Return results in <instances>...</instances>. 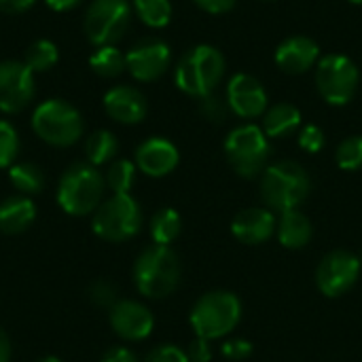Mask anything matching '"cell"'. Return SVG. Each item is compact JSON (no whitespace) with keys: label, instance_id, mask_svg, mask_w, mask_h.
<instances>
[{"label":"cell","instance_id":"38","mask_svg":"<svg viewBox=\"0 0 362 362\" xmlns=\"http://www.w3.org/2000/svg\"><path fill=\"white\" fill-rule=\"evenodd\" d=\"M195 4L199 8H204L206 13H212V15H221V13H227L233 8L235 0H195Z\"/></svg>","mask_w":362,"mask_h":362},{"label":"cell","instance_id":"3","mask_svg":"<svg viewBox=\"0 0 362 362\" xmlns=\"http://www.w3.org/2000/svg\"><path fill=\"white\" fill-rule=\"evenodd\" d=\"M225 74V57L210 45H197L187 51L176 66V85L187 95H210Z\"/></svg>","mask_w":362,"mask_h":362},{"label":"cell","instance_id":"20","mask_svg":"<svg viewBox=\"0 0 362 362\" xmlns=\"http://www.w3.org/2000/svg\"><path fill=\"white\" fill-rule=\"evenodd\" d=\"M36 218V206L28 195H15L0 204V231L6 235L23 233Z\"/></svg>","mask_w":362,"mask_h":362},{"label":"cell","instance_id":"16","mask_svg":"<svg viewBox=\"0 0 362 362\" xmlns=\"http://www.w3.org/2000/svg\"><path fill=\"white\" fill-rule=\"evenodd\" d=\"M104 110L112 121L123 123V125H134L146 117L148 106H146L144 95L138 89L129 85H117L106 91Z\"/></svg>","mask_w":362,"mask_h":362},{"label":"cell","instance_id":"23","mask_svg":"<svg viewBox=\"0 0 362 362\" xmlns=\"http://www.w3.org/2000/svg\"><path fill=\"white\" fill-rule=\"evenodd\" d=\"M119 151V140L115 138L112 132L108 129H98L93 132L87 142H85V155H87V161L98 168V165H104L108 163Z\"/></svg>","mask_w":362,"mask_h":362},{"label":"cell","instance_id":"11","mask_svg":"<svg viewBox=\"0 0 362 362\" xmlns=\"http://www.w3.org/2000/svg\"><path fill=\"white\" fill-rule=\"evenodd\" d=\"M361 259L348 250H333L329 252L318 269H316V284L322 295L339 297L346 295L361 276Z\"/></svg>","mask_w":362,"mask_h":362},{"label":"cell","instance_id":"1","mask_svg":"<svg viewBox=\"0 0 362 362\" xmlns=\"http://www.w3.org/2000/svg\"><path fill=\"white\" fill-rule=\"evenodd\" d=\"M310 174L297 161H278L265 168L261 176V197L267 208L278 212L297 210L310 195Z\"/></svg>","mask_w":362,"mask_h":362},{"label":"cell","instance_id":"10","mask_svg":"<svg viewBox=\"0 0 362 362\" xmlns=\"http://www.w3.org/2000/svg\"><path fill=\"white\" fill-rule=\"evenodd\" d=\"M358 68L356 64L346 55H327L320 59L316 68V87L318 93L327 104L344 106L348 104L356 89H358Z\"/></svg>","mask_w":362,"mask_h":362},{"label":"cell","instance_id":"5","mask_svg":"<svg viewBox=\"0 0 362 362\" xmlns=\"http://www.w3.org/2000/svg\"><path fill=\"white\" fill-rule=\"evenodd\" d=\"M242 318V303L233 293H206L191 312V327L202 339H221L229 335Z\"/></svg>","mask_w":362,"mask_h":362},{"label":"cell","instance_id":"39","mask_svg":"<svg viewBox=\"0 0 362 362\" xmlns=\"http://www.w3.org/2000/svg\"><path fill=\"white\" fill-rule=\"evenodd\" d=\"M36 0H0V11L6 15H19L34 6Z\"/></svg>","mask_w":362,"mask_h":362},{"label":"cell","instance_id":"12","mask_svg":"<svg viewBox=\"0 0 362 362\" xmlns=\"http://www.w3.org/2000/svg\"><path fill=\"white\" fill-rule=\"evenodd\" d=\"M34 98V72L23 62L0 64V112H21Z\"/></svg>","mask_w":362,"mask_h":362},{"label":"cell","instance_id":"27","mask_svg":"<svg viewBox=\"0 0 362 362\" xmlns=\"http://www.w3.org/2000/svg\"><path fill=\"white\" fill-rule=\"evenodd\" d=\"M59 59V51L55 47V42L40 38L36 42H32L25 51V59L23 64L32 70V72H45L49 68H53Z\"/></svg>","mask_w":362,"mask_h":362},{"label":"cell","instance_id":"17","mask_svg":"<svg viewBox=\"0 0 362 362\" xmlns=\"http://www.w3.org/2000/svg\"><path fill=\"white\" fill-rule=\"evenodd\" d=\"M178 165V148L165 138H148L136 151V168L146 176L161 178Z\"/></svg>","mask_w":362,"mask_h":362},{"label":"cell","instance_id":"34","mask_svg":"<svg viewBox=\"0 0 362 362\" xmlns=\"http://www.w3.org/2000/svg\"><path fill=\"white\" fill-rule=\"evenodd\" d=\"M299 146L308 153H320L325 148V132L318 125H308L299 134Z\"/></svg>","mask_w":362,"mask_h":362},{"label":"cell","instance_id":"7","mask_svg":"<svg viewBox=\"0 0 362 362\" xmlns=\"http://www.w3.org/2000/svg\"><path fill=\"white\" fill-rule=\"evenodd\" d=\"M269 153L272 146L267 134L252 123L235 127L225 140V155L231 168L244 178H255L265 172Z\"/></svg>","mask_w":362,"mask_h":362},{"label":"cell","instance_id":"24","mask_svg":"<svg viewBox=\"0 0 362 362\" xmlns=\"http://www.w3.org/2000/svg\"><path fill=\"white\" fill-rule=\"evenodd\" d=\"M8 180L23 195H38L45 189V174L34 163H13L8 168Z\"/></svg>","mask_w":362,"mask_h":362},{"label":"cell","instance_id":"8","mask_svg":"<svg viewBox=\"0 0 362 362\" xmlns=\"http://www.w3.org/2000/svg\"><path fill=\"white\" fill-rule=\"evenodd\" d=\"M93 233L106 242H125L142 227V210L129 193H115L93 212Z\"/></svg>","mask_w":362,"mask_h":362},{"label":"cell","instance_id":"19","mask_svg":"<svg viewBox=\"0 0 362 362\" xmlns=\"http://www.w3.org/2000/svg\"><path fill=\"white\" fill-rule=\"evenodd\" d=\"M318 42L308 36H291L276 51V64L288 74H303L318 62Z\"/></svg>","mask_w":362,"mask_h":362},{"label":"cell","instance_id":"35","mask_svg":"<svg viewBox=\"0 0 362 362\" xmlns=\"http://www.w3.org/2000/svg\"><path fill=\"white\" fill-rule=\"evenodd\" d=\"M144 362H189V356H187V352L185 350H180V348H176V346H159V348H155Z\"/></svg>","mask_w":362,"mask_h":362},{"label":"cell","instance_id":"4","mask_svg":"<svg viewBox=\"0 0 362 362\" xmlns=\"http://www.w3.org/2000/svg\"><path fill=\"white\" fill-rule=\"evenodd\" d=\"M106 180L91 163H74L57 185V204L66 214L85 216L100 208Z\"/></svg>","mask_w":362,"mask_h":362},{"label":"cell","instance_id":"44","mask_svg":"<svg viewBox=\"0 0 362 362\" xmlns=\"http://www.w3.org/2000/svg\"><path fill=\"white\" fill-rule=\"evenodd\" d=\"M350 2H354V4H362V0H350Z\"/></svg>","mask_w":362,"mask_h":362},{"label":"cell","instance_id":"9","mask_svg":"<svg viewBox=\"0 0 362 362\" xmlns=\"http://www.w3.org/2000/svg\"><path fill=\"white\" fill-rule=\"evenodd\" d=\"M132 6L127 0H93L85 13V36L95 47L115 45L127 30Z\"/></svg>","mask_w":362,"mask_h":362},{"label":"cell","instance_id":"18","mask_svg":"<svg viewBox=\"0 0 362 362\" xmlns=\"http://www.w3.org/2000/svg\"><path fill=\"white\" fill-rule=\"evenodd\" d=\"M231 231L242 244L257 246V244L267 242L274 235L276 216L272 210H265V208H248V210H242L233 218Z\"/></svg>","mask_w":362,"mask_h":362},{"label":"cell","instance_id":"14","mask_svg":"<svg viewBox=\"0 0 362 362\" xmlns=\"http://www.w3.org/2000/svg\"><path fill=\"white\" fill-rule=\"evenodd\" d=\"M227 104L233 115L242 119H255L261 117L267 108V91L259 78L240 72L233 74L227 85Z\"/></svg>","mask_w":362,"mask_h":362},{"label":"cell","instance_id":"33","mask_svg":"<svg viewBox=\"0 0 362 362\" xmlns=\"http://www.w3.org/2000/svg\"><path fill=\"white\" fill-rule=\"evenodd\" d=\"M227 112H229V104H227L223 98H218V95H214V93L202 98V115H204L208 121L221 123V121L227 117Z\"/></svg>","mask_w":362,"mask_h":362},{"label":"cell","instance_id":"22","mask_svg":"<svg viewBox=\"0 0 362 362\" xmlns=\"http://www.w3.org/2000/svg\"><path fill=\"white\" fill-rule=\"evenodd\" d=\"M301 125V112L295 104L280 102L265 112L263 132L269 138H284Z\"/></svg>","mask_w":362,"mask_h":362},{"label":"cell","instance_id":"32","mask_svg":"<svg viewBox=\"0 0 362 362\" xmlns=\"http://www.w3.org/2000/svg\"><path fill=\"white\" fill-rule=\"evenodd\" d=\"M89 299L98 308H112L117 303V291L108 280H95L89 288Z\"/></svg>","mask_w":362,"mask_h":362},{"label":"cell","instance_id":"13","mask_svg":"<svg viewBox=\"0 0 362 362\" xmlns=\"http://www.w3.org/2000/svg\"><path fill=\"white\" fill-rule=\"evenodd\" d=\"M172 51L163 40H144L125 53V70L140 83L157 81L170 66Z\"/></svg>","mask_w":362,"mask_h":362},{"label":"cell","instance_id":"21","mask_svg":"<svg viewBox=\"0 0 362 362\" xmlns=\"http://www.w3.org/2000/svg\"><path fill=\"white\" fill-rule=\"evenodd\" d=\"M312 223L310 218L299 212V210H288L282 212L280 223H278V240L284 248H303L312 240Z\"/></svg>","mask_w":362,"mask_h":362},{"label":"cell","instance_id":"6","mask_svg":"<svg viewBox=\"0 0 362 362\" xmlns=\"http://www.w3.org/2000/svg\"><path fill=\"white\" fill-rule=\"evenodd\" d=\"M32 129L51 146H72L83 136V117L72 104L53 98L34 108Z\"/></svg>","mask_w":362,"mask_h":362},{"label":"cell","instance_id":"29","mask_svg":"<svg viewBox=\"0 0 362 362\" xmlns=\"http://www.w3.org/2000/svg\"><path fill=\"white\" fill-rule=\"evenodd\" d=\"M136 180V165L129 159H117L106 172V185L112 193H129Z\"/></svg>","mask_w":362,"mask_h":362},{"label":"cell","instance_id":"41","mask_svg":"<svg viewBox=\"0 0 362 362\" xmlns=\"http://www.w3.org/2000/svg\"><path fill=\"white\" fill-rule=\"evenodd\" d=\"M81 0H45V4L53 11H70L78 4Z\"/></svg>","mask_w":362,"mask_h":362},{"label":"cell","instance_id":"40","mask_svg":"<svg viewBox=\"0 0 362 362\" xmlns=\"http://www.w3.org/2000/svg\"><path fill=\"white\" fill-rule=\"evenodd\" d=\"M100 362H138L136 354L127 348H112L108 350Z\"/></svg>","mask_w":362,"mask_h":362},{"label":"cell","instance_id":"25","mask_svg":"<svg viewBox=\"0 0 362 362\" xmlns=\"http://www.w3.org/2000/svg\"><path fill=\"white\" fill-rule=\"evenodd\" d=\"M89 66L98 76L115 78L125 70V55L115 45L98 47L89 57Z\"/></svg>","mask_w":362,"mask_h":362},{"label":"cell","instance_id":"37","mask_svg":"<svg viewBox=\"0 0 362 362\" xmlns=\"http://www.w3.org/2000/svg\"><path fill=\"white\" fill-rule=\"evenodd\" d=\"M187 356H189V362H210V358H212L210 341H208V339L197 337V339L189 346Z\"/></svg>","mask_w":362,"mask_h":362},{"label":"cell","instance_id":"43","mask_svg":"<svg viewBox=\"0 0 362 362\" xmlns=\"http://www.w3.org/2000/svg\"><path fill=\"white\" fill-rule=\"evenodd\" d=\"M38 362H62L57 356H45V358H40Z\"/></svg>","mask_w":362,"mask_h":362},{"label":"cell","instance_id":"2","mask_svg":"<svg viewBox=\"0 0 362 362\" xmlns=\"http://www.w3.org/2000/svg\"><path fill=\"white\" fill-rule=\"evenodd\" d=\"M134 280L138 291L151 299H163L172 295L180 282V261L170 246L153 244L136 261Z\"/></svg>","mask_w":362,"mask_h":362},{"label":"cell","instance_id":"28","mask_svg":"<svg viewBox=\"0 0 362 362\" xmlns=\"http://www.w3.org/2000/svg\"><path fill=\"white\" fill-rule=\"evenodd\" d=\"M134 8L148 28H163L172 19L170 0H134Z\"/></svg>","mask_w":362,"mask_h":362},{"label":"cell","instance_id":"26","mask_svg":"<svg viewBox=\"0 0 362 362\" xmlns=\"http://www.w3.org/2000/svg\"><path fill=\"white\" fill-rule=\"evenodd\" d=\"M180 214L174 208H163L151 221V238L159 246H170L180 235Z\"/></svg>","mask_w":362,"mask_h":362},{"label":"cell","instance_id":"36","mask_svg":"<svg viewBox=\"0 0 362 362\" xmlns=\"http://www.w3.org/2000/svg\"><path fill=\"white\" fill-rule=\"evenodd\" d=\"M221 352L229 361H246L252 354V346H250V341H244V339H231V341L223 344Z\"/></svg>","mask_w":362,"mask_h":362},{"label":"cell","instance_id":"30","mask_svg":"<svg viewBox=\"0 0 362 362\" xmlns=\"http://www.w3.org/2000/svg\"><path fill=\"white\" fill-rule=\"evenodd\" d=\"M335 159H337V165H339L341 170H348V172L361 170L362 168V136H352V138H346V140H344V142L337 146Z\"/></svg>","mask_w":362,"mask_h":362},{"label":"cell","instance_id":"15","mask_svg":"<svg viewBox=\"0 0 362 362\" xmlns=\"http://www.w3.org/2000/svg\"><path fill=\"white\" fill-rule=\"evenodd\" d=\"M110 327L121 339L142 341L153 333L155 318L138 301H117L110 308Z\"/></svg>","mask_w":362,"mask_h":362},{"label":"cell","instance_id":"42","mask_svg":"<svg viewBox=\"0 0 362 362\" xmlns=\"http://www.w3.org/2000/svg\"><path fill=\"white\" fill-rule=\"evenodd\" d=\"M11 361V341L6 337V333L0 329V362Z\"/></svg>","mask_w":362,"mask_h":362},{"label":"cell","instance_id":"31","mask_svg":"<svg viewBox=\"0 0 362 362\" xmlns=\"http://www.w3.org/2000/svg\"><path fill=\"white\" fill-rule=\"evenodd\" d=\"M17 153H19L17 129L8 121L0 119V170L11 168L17 159Z\"/></svg>","mask_w":362,"mask_h":362}]
</instances>
